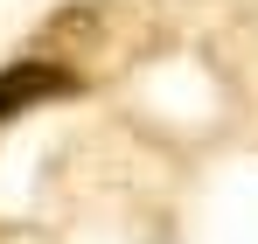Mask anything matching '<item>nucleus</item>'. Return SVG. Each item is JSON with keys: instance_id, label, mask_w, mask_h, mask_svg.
Returning <instances> with one entry per match:
<instances>
[{"instance_id": "obj_1", "label": "nucleus", "mask_w": 258, "mask_h": 244, "mask_svg": "<svg viewBox=\"0 0 258 244\" xmlns=\"http://www.w3.org/2000/svg\"><path fill=\"white\" fill-rule=\"evenodd\" d=\"M84 77L70 70V63H49V56H21V63H7L0 70V126L21 119V112H35V105H56V98H77Z\"/></svg>"}]
</instances>
